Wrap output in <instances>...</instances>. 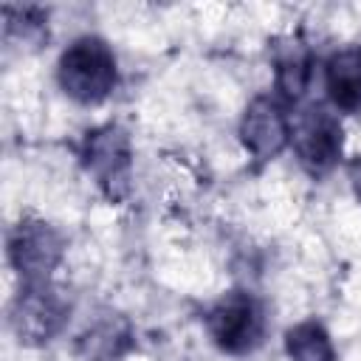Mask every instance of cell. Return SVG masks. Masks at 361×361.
<instances>
[{
	"instance_id": "obj_1",
	"label": "cell",
	"mask_w": 361,
	"mask_h": 361,
	"mask_svg": "<svg viewBox=\"0 0 361 361\" xmlns=\"http://www.w3.org/2000/svg\"><path fill=\"white\" fill-rule=\"evenodd\" d=\"M56 79L65 96H71L79 104H96L110 96L118 79L116 54L113 48L99 37H79L73 39L56 65Z\"/></svg>"
},
{
	"instance_id": "obj_2",
	"label": "cell",
	"mask_w": 361,
	"mask_h": 361,
	"mask_svg": "<svg viewBox=\"0 0 361 361\" xmlns=\"http://www.w3.org/2000/svg\"><path fill=\"white\" fill-rule=\"evenodd\" d=\"M290 147L296 152V161L310 175L330 172L338 164L344 147L338 116L319 102L299 104L290 116Z\"/></svg>"
},
{
	"instance_id": "obj_3",
	"label": "cell",
	"mask_w": 361,
	"mask_h": 361,
	"mask_svg": "<svg viewBox=\"0 0 361 361\" xmlns=\"http://www.w3.org/2000/svg\"><path fill=\"white\" fill-rule=\"evenodd\" d=\"M82 164L110 200H121L130 192L133 166V147L127 130H121L118 124H102L87 130L82 144Z\"/></svg>"
},
{
	"instance_id": "obj_4",
	"label": "cell",
	"mask_w": 361,
	"mask_h": 361,
	"mask_svg": "<svg viewBox=\"0 0 361 361\" xmlns=\"http://www.w3.org/2000/svg\"><path fill=\"white\" fill-rule=\"evenodd\" d=\"M62 254L65 240L45 220H20L8 234V262L23 282H48Z\"/></svg>"
},
{
	"instance_id": "obj_5",
	"label": "cell",
	"mask_w": 361,
	"mask_h": 361,
	"mask_svg": "<svg viewBox=\"0 0 361 361\" xmlns=\"http://www.w3.org/2000/svg\"><path fill=\"white\" fill-rule=\"evenodd\" d=\"M68 322V302L51 282H23L11 305V327L23 344L51 341Z\"/></svg>"
},
{
	"instance_id": "obj_6",
	"label": "cell",
	"mask_w": 361,
	"mask_h": 361,
	"mask_svg": "<svg viewBox=\"0 0 361 361\" xmlns=\"http://www.w3.org/2000/svg\"><path fill=\"white\" fill-rule=\"evenodd\" d=\"M206 327L214 344L226 353H248L259 344L262 338V307L251 293L234 290L226 293L209 313H206Z\"/></svg>"
},
{
	"instance_id": "obj_7",
	"label": "cell",
	"mask_w": 361,
	"mask_h": 361,
	"mask_svg": "<svg viewBox=\"0 0 361 361\" xmlns=\"http://www.w3.org/2000/svg\"><path fill=\"white\" fill-rule=\"evenodd\" d=\"M240 141L259 164L276 158L290 144V116L274 96H257L240 118Z\"/></svg>"
},
{
	"instance_id": "obj_8",
	"label": "cell",
	"mask_w": 361,
	"mask_h": 361,
	"mask_svg": "<svg viewBox=\"0 0 361 361\" xmlns=\"http://www.w3.org/2000/svg\"><path fill=\"white\" fill-rule=\"evenodd\" d=\"M324 87L336 110H361V45L338 48L324 62Z\"/></svg>"
},
{
	"instance_id": "obj_9",
	"label": "cell",
	"mask_w": 361,
	"mask_h": 361,
	"mask_svg": "<svg viewBox=\"0 0 361 361\" xmlns=\"http://www.w3.org/2000/svg\"><path fill=\"white\" fill-rule=\"evenodd\" d=\"M133 347L130 322L118 313H104L87 324L76 338V353L82 361H118Z\"/></svg>"
},
{
	"instance_id": "obj_10",
	"label": "cell",
	"mask_w": 361,
	"mask_h": 361,
	"mask_svg": "<svg viewBox=\"0 0 361 361\" xmlns=\"http://www.w3.org/2000/svg\"><path fill=\"white\" fill-rule=\"evenodd\" d=\"M310 79H313V56H310V51L296 39H288L285 45H276V54H274L276 93L285 102L299 104L305 99L307 87H310Z\"/></svg>"
},
{
	"instance_id": "obj_11",
	"label": "cell",
	"mask_w": 361,
	"mask_h": 361,
	"mask_svg": "<svg viewBox=\"0 0 361 361\" xmlns=\"http://www.w3.org/2000/svg\"><path fill=\"white\" fill-rule=\"evenodd\" d=\"M285 350L290 361H336L333 341L319 322H302L288 330Z\"/></svg>"
},
{
	"instance_id": "obj_12",
	"label": "cell",
	"mask_w": 361,
	"mask_h": 361,
	"mask_svg": "<svg viewBox=\"0 0 361 361\" xmlns=\"http://www.w3.org/2000/svg\"><path fill=\"white\" fill-rule=\"evenodd\" d=\"M350 180H353V186H355V195L361 197V158L350 166Z\"/></svg>"
}]
</instances>
